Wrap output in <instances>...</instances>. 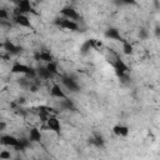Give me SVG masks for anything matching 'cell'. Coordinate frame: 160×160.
Masks as SVG:
<instances>
[{
    "label": "cell",
    "instance_id": "6da1fadb",
    "mask_svg": "<svg viewBox=\"0 0 160 160\" xmlns=\"http://www.w3.org/2000/svg\"><path fill=\"white\" fill-rule=\"evenodd\" d=\"M55 23L58 25H60L61 28L64 29H68V30H73V31H75L78 30V24L75 23L74 20H70V19H56Z\"/></svg>",
    "mask_w": 160,
    "mask_h": 160
},
{
    "label": "cell",
    "instance_id": "7a4b0ae2",
    "mask_svg": "<svg viewBox=\"0 0 160 160\" xmlns=\"http://www.w3.org/2000/svg\"><path fill=\"white\" fill-rule=\"evenodd\" d=\"M114 69H115L116 74H118V77L121 78V77L125 75V73H126V70H128V66L125 65V63H124L123 60L118 59V60L114 63Z\"/></svg>",
    "mask_w": 160,
    "mask_h": 160
},
{
    "label": "cell",
    "instance_id": "3957f363",
    "mask_svg": "<svg viewBox=\"0 0 160 160\" xmlns=\"http://www.w3.org/2000/svg\"><path fill=\"white\" fill-rule=\"evenodd\" d=\"M15 2L18 3V8L23 14L24 13H34L29 0H15Z\"/></svg>",
    "mask_w": 160,
    "mask_h": 160
},
{
    "label": "cell",
    "instance_id": "277c9868",
    "mask_svg": "<svg viewBox=\"0 0 160 160\" xmlns=\"http://www.w3.org/2000/svg\"><path fill=\"white\" fill-rule=\"evenodd\" d=\"M61 14L65 16L66 19H70V20H75V19L79 18V14L73 8H64L61 10Z\"/></svg>",
    "mask_w": 160,
    "mask_h": 160
},
{
    "label": "cell",
    "instance_id": "5b68a950",
    "mask_svg": "<svg viewBox=\"0 0 160 160\" xmlns=\"http://www.w3.org/2000/svg\"><path fill=\"white\" fill-rule=\"evenodd\" d=\"M29 70H30L29 66L24 65V64H20V63H15L12 68V73L14 74H26Z\"/></svg>",
    "mask_w": 160,
    "mask_h": 160
},
{
    "label": "cell",
    "instance_id": "8992f818",
    "mask_svg": "<svg viewBox=\"0 0 160 160\" xmlns=\"http://www.w3.org/2000/svg\"><path fill=\"white\" fill-rule=\"evenodd\" d=\"M15 21H16V24H19L20 26H24V28H31L30 20H29L28 16H25L24 14L16 15V16H15Z\"/></svg>",
    "mask_w": 160,
    "mask_h": 160
},
{
    "label": "cell",
    "instance_id": "52a82bcc",
    "mask_svg": "<svg viewBox=\"0 0 160 160\" xmlns=\"http://www.w3.org/2000/svg\"><path fill=\"white\" fill-rule=\"evenodd\" d=\"M46 123H48V126L50 128V130L55 131L58 134L60 133V123H59V120L56 118H49L46 120Z\"/></svg>",
    "mask_w": 160,
    "mask_h": 160
},
{
    "label": "cell",
    "instance_id": "ba28073f",
    "mask_svg": "<svg viewBox=\"0 0 160 160\" xmlns=\"http://www.w3.org/2000/svg\"><path fill=\"white\" fill-rule=\"evenodd\" d=\"M63 84L65 85L69 90H71V91H78V89H79V87H78V84L75 83V80H73L70 78H66V77L63 78Z\"/></svg>",
    "mask_w": 160,
    "mask_h": 160
},
{
    "label": "cell",
    "instance_id": "9c48e42d",
    "mask_svg": "<svg viewBox=\"0 0 160 160\" xmlns=\"http://www.w3.org/2000/svg\"><path fill=\"white\" fill-rule=\"evenodd\" d=\"M0 141H2V144L8 145V146H15V145L19 143V140L16 139V138H14V136H12V135H4Z\"/></svg>",
    "mask_w": 160,
    "mask_h": 160
},
{
    "label": "cell",
    "instance_id": "30bf717a",
    "mask_svg": "<svg viewBox=\"0 0 160 160\" xmlns=\"http://www.w3.org/2000/svg\"><path fill=\"white\" fill-rule=\"evenodd\" d=\"M113 130H114V134H116L118 136H126L129 134V128L124 125H115L113 128Z\"/></svg>",
    "mask_w": 160,
    "mask_h": 160
},
{
    "label": "cell",
    "instance_id": "8fae6325",
    "mask_svg": "<svg viewBox=\"0 0 160 160\" xmlns=\"http://www.w3.org/2000/svg\"><path fill=\"white\" fill-rule=\"evenodd\" d=\"M50 94H51V97H54V98H59V99H64V98H66L65 97V94L63 93V90L60 89L59 85L54 84L53 85V88L50 90Z\"/></svg>",
    "mask_w": 160,
    "mask_h": 160
},
{
    "label": "cell",
    "instance_id": "7c38bea8",
    "mask_svg": "<svg viewBox=\"0 0 160 160\" xmlns=\"http://www.w3.org/2000/svg\"><path fill=\"white\" fill-rule=\"evenodd\" d=\"M105 36H106V38H110V39H114V40L124 41V40L121 39V36H120L119 30H118V29H114V28H111V29H109L108 31H106V33H105Z\"/></svg>",
    "mask_w": 160,
    "mask_h": 160
},
{
    "label": "cell",
    "instance_id": "4fadbf2b",
    "mask_svg": "<svg viewBox=\"0 0 160 160\" xmlns=\"http://www.w3.org/2000/svg\"><path fill=\"white\" fill-rule=\"evenodd\" d=\"M36 75L40 77L41 79H44V80H48V79H50L53 77V74L46 69V66H40L38 69V71H36Z\"/></svg>",
    "mask_w": 160,
    "mask_h": 160
},
{
    "label": "cell",
    "instance_id": "5bb4252c",
    "mask_svg": "<svg viewBox=\"0 0 160 160\" xmlns=\"http://www.w3.org/2000/svg\"><path fill=\"white\" fill-rule=\"evenodd\" d=\"M3 46L5 48V50L9 53V54H18L19 50H20L18 46H15V45L13 44V43H12V41H9V40L4 43V45H3Z\"/></svg>",
    "mask_w": 160,
    "mask_h": 160
},
{
    "label": "cell",
    "instance_id": "9a60e30c",
    "mask_svg": "<svg viewBox=\"0 0 160 160\" xmlns=\"http://www.w3.org/2000/svg\"><path fill=\"white\" fill-rule=\"evenodd\" d=\"M29 140L30 141H40L41 140V134L36 128H33L30 130V135H29Z\"/></svg>",
    "mask_w": 160,
    "mask_h": 160
},
{
    "label": "cell",
    "instance_id": "2e32d148",
    "mask_svg": "<svg viewBox=\"0 0 160 160\" xmlns=\"http://www.w3.org/2000/svg\"><path fill=\"white\" fill-rule=\"evenodd\" d=\"M35 58H36L38 60H43V61H46V63L53 61V56H51V54H50V53H46V51L39 53V54L35 55Z\"/></svg>",
    "mask_w": 160,
    "mask_h": 160
},
{
    "label": "cell",
    "instance_id": "e0dca14e",
    "mask_svg": "<svg viewBox=\"0 0 160 160\" xmlns=\"http://www.w3.org/2000/svg\"><path fill=\"white\" fill-rule=\"evenodd\" d=\"M61 108L63 109H66V110H75V106H74V104L66 99V98H64V100L61 101Z\"/></svg>",
    "mask_w": 160,
    "mask_h": 160
},
{
    "label": "cell",
    "instance_id": "ac0fdd59",
    "mask_svg": "<svg viewBox=\"0 0 160 160\" xmlns=\"http://www.w3.org/2000/svg\"><path fill=\"white\" fill-rule=\"evenodd\" d=\"M46 69L53 74V75L58 73V65H56V64H55L54 61H49V63H48V65H46Z\"/></svg>",
    "mask_w": 160,
    "mask_h": 160
},
{
    "label": "cell",
    "instance_id": "d6986e66",
    "mask_svg": "<svg viewBox=\"0 0 160 160\" xmlns=\"http://www.w3.org/2000/svg\"><path fill=\"white\" fill-rule=\"evenodd\" d=\"M123 50H124V54L130 55L131 53H133V45L130 44V43L124 41V44H123Z\"/></svg>",
    "mask_w": 160,
    "mask_h": 160
},
{
    "label": "cell",
    "instance_id": "ffe728a7",
    "mask_svg": "<svg viewBox=\"0 0 160 160\" xmlns=\"http://www.w3.org/2000/svg\"><path fill=\"white\" fill-rule=\"evenodd\" d=\"M91 143H93V144H95L97 146H103V144H104L103 138H101V136H97L95 139H93V140H91Z\"/></svg>",
    "mask_w": 160,
    "mask_h": 160
},
{
    "label": "cell",
    "instance_id": "44dd1931",
    "mask_svg": "<svg viewBox=\"0 0 160 160\" xmlns=\"http://www.w3.org/2000/svg\"><path fill=\"white\" fill-rule=\"evenodd\" d=\"M8 16H9V14H8V12L5 9H0V20L2 19H8Z\"/></svg>",
    "mask_w": 160,
    "mask_h": 160
},
{
    "label": "cell",
    "instance_id": "7402d4cb",
    "mask_svg": "<svg viewBox=\"0 0 160 160\" xmlns=\"http://www.w3.org/2000/svg\"><path fill=\"white\" fill-rule=\"evenodd\" d=\"M139 36H140L141 39H146V38H148V30H146V29H141L140 33H139Z\"/></svg>",
    "mask_w": 160,
    "mask_h": 160
},
{
    "label": "cell",
    "instance_id": "603a6c76",
    "mask_svg": "<svg viewBox=\"0 0 160 160\" xmlns=\"http://www.w3.org/2000/svg\"><path fill=\"white\" fill-rule=\"evenodd\" d=\"M0 159H10V153L9 151H2L0 153Z\"/></svg>",
    "mask_w": 160,
    "mask_h": 160
},
{
    "label": "cell",
    "instance_id": "cb8c5ba5",
    "mask_svg": "<svg viewBox=\"0 0 160 160\" xmlns=\"http://www.w3.org/2000/svg\"><path fill=\"white\" fill-rule=\"evenodd\" d=\"M19 84L21 85V87H29V85H30V83H29L28 79H21V80L19 81Z\"/></svg>",
    "mask_w": 160,
    "mask_h": 160
},
{
    "label": "cell",
    "instance_id": "d4e9b609",
    "mask_svg": "<svg viewBox=\"0 0 160 160\" xmlns=\"http://www.w3.org/2000/svg\"><path fill=\"white\" fill-rule=\"evenodd\" d=\"M121 3L128 4V5H135L136 4V0H120Z\"/></svg>",
    "mask_w": 160,
    "mask_h": 160
},
{
    "label": "cell",
    "instance_id": "484cf974",
    "mask_svg": "<svg viewBox=\"0 0 160 160\" xmlns=\"http://www.w3.org/2000/svg\"><path fill=\"white\" fill-rule=\"evenodd\" d=\"M19 143H20L21 145H23L24 148H28V146H29V141H28L26 139H20V140H19Z\"/></svg>",
    "mask_w": 160,
    "mask_h": 160
},
{
    "label": "cell",
    "instance_id": "4316f807",
    "mask_svg": "<svg viewBox=\"0 0 160 160\" xmlns=\"http://www.w3.org/2000/svg\"><path fill=\"white\" fill-rule=\"evenodd\" d=\"M29 88H30V90L33 91V93L38 91V87H36V85H29Z\"/></svg>",
    "mask_w": 160,
    "mask_h": 160
},
{
    "label": "cell",
    "instance_id": "83f0119b",
    "mask_svg": "<svg viewBox=\"0 0 160 160\" xmlns=\"http://www.w3.org/2000/svg\"><path fill=\"white\" fill-rule=\"evenodd\" d=\"M6 128V124L5 123H0V130H4Z\"/></svg>",
    "mask_w": 160,
    "mask_h": 160
},
{
    "label": "cell",
    "instance_id": "f1b7e54d",
    "mask_svg": "<svg viewBox=\"0 0 160 160\" xmlns=\"http://www.w3.org/2000/svg\"><path fill=\"white\" fill-rule=\"evenodd\" d=\"M155 33H156V35H159V28L155 29Z\"/></svg>",
    "mask_w": 160,
    "mask_h": 160
}]
</instances>
